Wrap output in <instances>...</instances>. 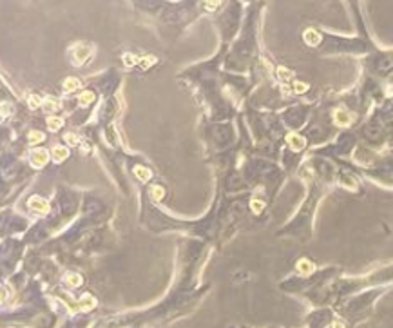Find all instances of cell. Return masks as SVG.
<instances>
[{"instance_id": "obj_1", "label": "cell", "mask_w": 393, "mask_h": 328, "mask_svg": "<svg viewBox=\"0 0 393 328\" xmlns=\"http://www.w3.org/2000/svg\"><path fill=\"white\" fill-rule=\"evenodd\" d=\"M31 164L33 167H44V165L48 164V151H44V149H36V151H33Z\"/></svg>"}, {"instance_id": "obj_2", "label": "cell", "mask_w": 393, "mask_h": 328, "mask_svg": "<svg viewBox=\"0 0 393 328\" xmlns=\"http://www.w3.org/2000/svg\"><path fill=\"white\" fill-rule=\"evenodd\" d=\"M334 122L339 127H348V125L352 124V115H348L346 111L339 109V111L334 112Z\"/></svg>"}, {"instance_id": "obj_3", "label": "cell", "mask_w": 393, "mask_h": 328, "mask_svg": "<svg viewBox=\"0 0 393 328\" xmlns=\"http://www.w3.org/2000/svg\"><path fill=\"white\" fill-rule=\"evenodd\" d=\"M303 38H305L306 44L312 46V48H315V46L321 44V35H319V31H315V29H306L305 35H303Z\"/></svg>"}, {"instance_id": "obj_4", "label": "cell", "mask_w": 393, "mask_h": 328, "mask_svg": "<svg viewBox=\"0 0 393 328\" xmlns=\"http://www.w3.org/2000/svg\"><path fill=\"white\" fill-rule=\"evenodd\" d=\"M29 207L36 212H48L49 211L48 201H44L42 198H31V200H29Z\"/></svg>"}, {"instance_id": "obj_5", "label": "cell", "mask_w": 393, "mask_h": 328, "mask_svg": "<svg viewBox=\"0 0 393 328\" xmlns=\"http://www.w3.org/2000/svg\"><path fill=\"white\" fill-rule=\"evenodd\" d=\"M286 140H288V144H290V147L294 149V151H301L303 147H305V138H301L299 137V134H288V138H286Z\"/></svg>"}, {"instance_id": "obj_6", "label": "cell", "mask_w": 393, "mask_h": 328, "mask_svg": "<svg viewBox=\"0 0 393 328\" xmlns=\"http://www.w3.org/2000/svg\"><path fill=\"white\" fill-rule=\"evenodd\" d=\"M53 157H55L56 162H62L69 157V151L66 147H62V145H58V147L53 149Z\"/></svg>"}, {"instance_id": "obj_7", "label": "cell", "mask_w": 393, "mask_h": 328, "mask_svg": "<svg viewBox=\"0 0 393 328\" xmlns=\"http://www.w3.org/2000/svg\"><path fill=\"white\" fill-rule=\"evenodd\" d=\"M78 88H80V80H76V78H68V80L64 82L66 92H73V91H76Z\"/></svg>"}, {"instance_id": "obj_8", "label": "cell", "mask_w": 393, "mask_h": 328, "mask_svg": "<svg viewBox=\"0 0 393 328\" xmlns=\"http://www.w3.org/2000/svg\"><path fill=\"white\" fill-rule=\"evenodd\" d=\"M64 125V120L60 117H49L48 118V127L51 129V131H56V129H60Z\"/></svg>"}, {"instance_id": "obj_9", "label": "cell", "mask_w": 393, "mask_h": 328, "mask_svg": "<svg viewBox=\"0 0 393 328\" xmlns=\"http://www.w3.org/2000/svg\"><path fill=\"white\" fill-rule=\"evenodd\" d=\"M298 270H299V273H303V274H308V273H312V270H314V265L310 263L308 260H301L298 263Z\"/></svg>"}, {"instance_id": "obj_10", "label": "cell", "mask_w": 393, "mask_h": 328, "mask_svg": "<svg viewBox=\"0 0 393 328\" xmlns=\"http://www.w3.org/2000/svg\"><path fill=\"white\" fill-rule=\"evenodd\" d=\"M135 172H136V176L140 178V180L142 181H147L149 178H151V171H147V169L145 167H135Z\"/></svg>"}, {"instance_id": "obj_11", "label": "cell", "mask_w": 393, "mask_h": 328, "mask_svg": "<svg viewBox=\"0 0 393 328\" xmlns=\"http://www.w3.org/2000/svg\"><path fill=\"white\" fill-rule=\"evenodd\" d=\"M80 104L82 105H88V104H91L93 100H95V95H93L91 91H85V92H82V95H80Z\"/></svg>"}, {"instance_id": "obj_12", "label": "cell", "mask_w": 393, "mask_h": 328, "mask_svg": "<svg viewBox=\"0 0 393 328\" xmlns=\"http://www.w3.org/2000/svg\"><path fill=\"white\" fill-rule=\"evenodd\" d=\"M151 194H152V200H156V201L162 200V198H163V189L159 187V185H156V187H152Z\"/></svg>"}, {"instance_id": "obj_13", "label": "cell", "mask_w": 393, "mask_h": 328, "mask_svg": "<svg viewBox=\"0 0 393 328\" xmlns=\"http://www.w3.org/2000/svg\"><path fill=\"white\" fill-rule=\"evenodd\" d=\"M44 140V134L42 132H31L29 134V142H33V144H38V142Z\"/></svg>"}, {"instance_id": "obj_14", "label": "cell", "mask_w": 393, "mask_h": 328, "mask_svg": "<svg viewBox=\"0 0 393 328\" xmlns=\"http://www.w3.org/2000/svg\"><path fill=\"white\" fill-rule=\"evenodd\" d=\"M46 107L51 109V111H56V109L60 107L58 102H55V98H48V102H46Z\"/></svg>"}, {"instance_id": "obj_15", "label": "cell", "mask_w": 393, "mask_h": 328, "mask_svg": "<svg viewBox=\"0 0 393 328\" xmlns=\"http://www.w3.org/2000/svg\"><path fill=\"white\" fill-rule=\"evenodd\" d=\"M123 62H125V65H135L138 64V58H132V55H125L123 56Z\"/></svg>"}, {"instance_id": "obj_16", "label": "cell", "mask_w": 393, "mask_h": 328, "mask_svg": "<svg viewBox=\"0 0 393 328\" xmlns=\"http://www.w3.org/2000/svg\"><path fill=\"white\" fill-rule=\"evenodd\" d=\"M28 100H29V107L35 109V107H38V105H40V98H38V96H29Z\"/></svg>"}, {"instance_id": "obj_17", "label": "cell", "mask_w": 393, "mask_h": 328, "mask_svg": "<svg viewBox=\"0 0 393 328\" xmlns=\"http://www.w3.org/2000/svg\"><path fill=\"white\" fill-rule=\"evenodd\" d=\"M294 89H295V91H298V92H305L306 89H308V85L303 84V82H295V84H294Z\"/></svg>"}, {"instance_id": "obj_18", "label": "cell", "mask_w": 393, "mask_h": 328, "mask_svg": "<svg viewBox=\"0 0 393 328\" xmlns=\"http://www.w3.org/2000/svg\"><path fill=\"white\" fill-rule=\"evenodd\" d=\"M68 281L71 285H80V283H82V277H80V276H73V274H69Z\"/></svg>"}, {"instance_id": "obj_19", "label": "cell", "mask_w": 393, "mask_h": 328, "mask_svg": "<svg viewBox=\"0 0 393 328\" xmlns=\"http://www.w3.org/2000/svg\"><path fill=\"white\" fill-rule=\"evenodd\" d=\"M66 142H68L69 145H76L78 144V138H76L75 134H68V137H66Z\"/></svg>"}, {"instance_id": "obj_20", "label": "cell", "mask_w": 393, "mask_h": 328, "mask_svg": "<svg viewBox=\"0 0 393 328\" xmlns=\"http://www.w3.org/2000/svg\"><path fill=\"white\" fill-rule=\"evenodd\" d=\"M261 208H263L261 201H259V200L252 201V211H254V212H261Z\"/></svg>"}, {"instance_id": "obj_21", "label": "cell", "mask_w": 393, "mask_h": 328, "mask_svg": "<svg viewBox=\"0 0 393 328\" xmlns=\"http://www.w3.org/2000/svg\"><path fill=\"white\" fill-rule=\"evenodd\" d=\"M279 75H281L283 78H290L292 73H288V69H285V68H279Z\"/></svg>"}]
</instances>
